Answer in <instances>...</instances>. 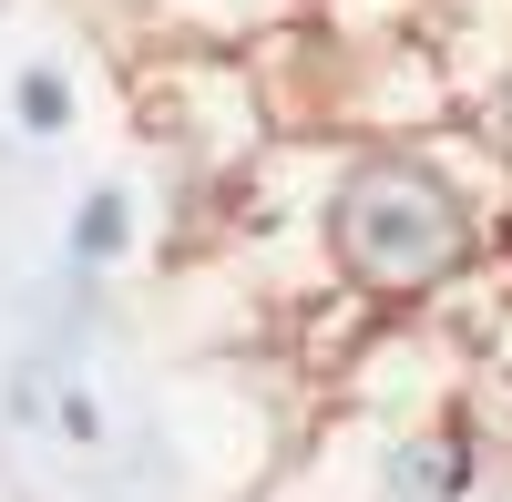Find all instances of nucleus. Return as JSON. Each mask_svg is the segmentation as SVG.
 I'll use <instances>...</instances> for the list:
<instances>
[{
	"label": "nucleus",
	"instance_id": "obj_1",
	"mask_svg": "<svg viewBox=\"0 0 512 502\" xmlns=\"http://www.w3.org/2000/svg\"><path fill=\"white\" fill-rule=\"evenodd\" d=\"M492 246L502 236L420 144H338V175L318 195V257L379 318H441L492 267Z\"/></svg>",
	"mask_w": 512,
	"mask_h": 502
},
{
	"label": "nucleus",
	"instance_id": "obj_2",
	"mask_svg": "<svg viewBox=\"0 0 512 502\" xmlns=\"http://www.w3.org/2000/svg\"><path fill=\"white\" fill-rule=\"evenodd\" d=\"M492 482V431L461 410H431L410 431H379V502H472Z\"/></svg>",
	"mask_w": 512,
	"mask_h": 502
},
{
	"label": "nucleus",
	"instance_id": "obj_3",
	"mask_svg": "<svg viewBox=\"0 0 512 502\" xmlns=\"http://www.w3.org/2000/svg\"><path fill=\"white\" fill-rule=\"evenodd\" d=\"M134 246H144V195L123 175H93L72 195V216H62V267L72 277H113V267H134Z\"/></svg>",
	"mask_w": 512,
	"mask_h": 502
},
{
	"label": "nucleus",
	"instance_id": "obj_4",
	"mask_svg": "<svg viewBox=\"0 0 512 502\" xmlns=\"http://www.w3.org/2000/svg\"><path fill=\"white\" fill-rule=\"evenodd\" d=\"M0 103H11V134L21 144H72L82 134V72L62 52H31L11 82H0Z\"/></svg>",
	"mask_w": 512,
	"mask_h": 502
},
{
	"label": "nucleus",
	"instance_id": "obj_5",
	"mask_svg": "<svg viewBox=\"0 0 512 502\" xmlns=\"http://www.w3.org/2000/svg\"><path fill=\"white\" fill-rule=\"evenodd\" d=\"M52 431H62L72 451H103V441H113V421H103L93 380H62V390H52Z\"/></svg>",
	"mask_w": 512,
	"mask_h": 502
}]
</instances>
